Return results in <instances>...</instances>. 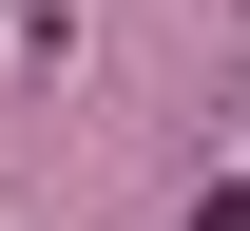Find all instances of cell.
Segmentation results:
<instances>
[{
    "mask_svg": "<svg viewBox=\"0 0 250 231\" xmlns=\"http://www.w3.org/2000/svg\"><path fill=\"white\" fill-rule=\"evenodd\" d=\"M192 231H250V193H192Z\"/></svg>",
    "mask_w": 250,
    "mask_h": 231,
    "instance_id": "1",
    "label": "cell"
}]
</instances>
